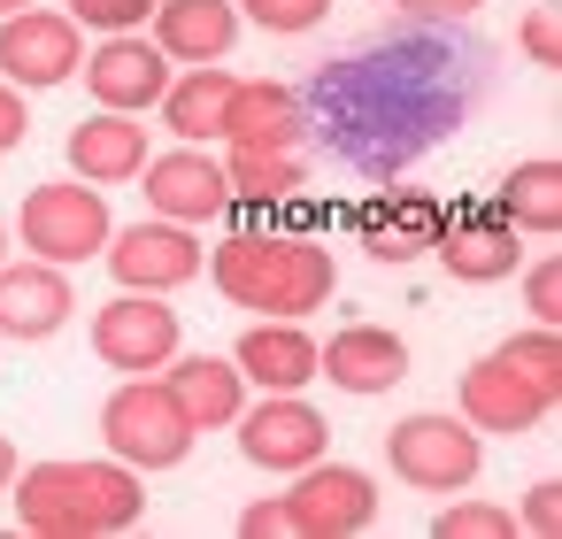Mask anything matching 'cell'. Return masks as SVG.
Listing matches in <instances>:
<instances>
[{
	"mask_svg": "<svg viewBox=\"0 0 562 539\" xmlns=\"http://www.w3.org/2000/svg\"><path fill=\"white\" fill-rule=\"evenodd\" d=\"M209 278L232 308L255 316H316L339 293V262L316 232H232L209 247Z\"/></svg>",
	"mask_w": 562,
	"mask_h": 539,
	"instance_id": "1",
	"label": "cell"
},
{
	"mask_svg": "<svg viewBox=\"0 0 562 539\" xmlns=\"http://www.w3.org/2000/svg\"><path fill=\"white\" fill-rule=\"evenodd\" d=\"M16 493V524L40 539H109L132 531L147 516V485L132 462H32L24 478H9Z\"/></svg>",
	"mask_w": 562,
	"mask_h": 539,
	"instance_id": "2",
	"label": "cell"
},
{
	"mask_svg": "<svg viewBox=\"0 0 562 539\" xmlns=\"http://www.w3.org/2000/svg\"><path fill=\"white\" fill-rule=\"evenodd\" d=\"M562 401V347H554V324H531L516 339H501L485 362L462 370V424L470 431H501V439H524L554 416Z\"/></svg>",
	"mask_w": 562,
	"mask_h": 539,
	"instance_id": "3",
	"label": "cell"
},
{
	"mask_svg": "<svg viewBox=\"0 0 562 539\" xmlns=\"http://www.w3.org/2000/svg\"><path fill=\"white\" fill-rule=\"evenodd\" d=\"M101 439H109L116 462H132L147 478V470H178L201 431L186 424V408H178V393L162 378H124L109 393V408H101Z\"/></svg>",
	"mask_w": 562,
	"mask_h": 539,
	"instance_id": "4",
	"label": "cell"
},
{
	"mask_svg": "<svg viewBox=\"0 0 562 539\" xmlns=\"http://www.w3.org/2000/svg\"><path fill=\"white\" fill-rule=\"evenodd\" d=\"M109 232H116V216H109L101 186H86V178L32 186V193H24V216H16V239H24V255H40V262H63V270L93 262V255L109 247Z\"/></svg>",
	"mask_w": 562,
	"mask_h": 539,
	"instance_id": "5",
	"label": "cell"
},
{
	"mask_svg": "<svg viewBox=\"0 0 562 539\" xmlns=\"http://www.w3.org/2000/svg\"><path fill=\"white\" fill-rule=\"evenodd\" d=\"M385 462H393V478L416 485V493H462V485L477 478L485 447H477V431H470L462 416L424 408V416H401V424L385 431Z\"/></svg>",
	"mask_w": 562,
	"mask_h": 539,
	"instance_id": "6",
	"label": "cell"
},
{
	"mask_svg": "<svg viewBox=\"0 0 562 539\" xmlns=\"http://www.w3.org/2000/svg\"><path fill=\"white\" fill-rule=\"evenodd\" d=\"M285 524H293L301 539H355V531H370V524H378V485H370V470L316 454L308 470H293Z\"/></svg>",
	"mask_w": 562,
	"mask_h": 539,
	"instance_id": "7",
	"label": "cell"
},
{
	"mask_svg": "<svg viewBox=\"0 0 562 539\" xmlns=\"http://www.w3.org/2000/svg\"><path fill=\"white\" fill-rule=\"evenodd\" d=\"M86 70V40L63 9H16L0 16V78L16 93H47V86H70Z\"/></svg>",
	"mask_w": 562,
	"mask_h": 539,
	"instance_id": "8",
	"label": "cell"
},
{
	"mask_svg": "<svg viewBox=\"0 0 562 539\" xmlns=\"http://www.w3.org/2000/svg\"><path fill=\"white\" fill-rule=\"evenodd\" d=\"M101 255H109V270H116L124 293H178V285H193V278L209 270L193 224H170V216H147V224L109 232Z\"/></svg>",
	"mask_w": 562,
	"mask_h": 539,
	"instance_id": "9",
	"label": "cell"
},
{
	"mask_svg": "<svg viewBox=\"0 0 562 539\" xmlns=\"http://www.w3.org/2000/svg\"><path fill=\"white\" fill-rule=\"evenodd\" d=\"M93 355L109 370H132V378L162 370L178 355V308L162 293H116V301H101L93 308Z\"/></svg>",
	"mask_w": 562,
	"mask_h": 539,
	"instance_id": "10",
	"label": "cell"
},
{
	"mask_svg": "<svg viewBox=\"0 0 562 539\" xmlns=\"http://www.w3.org/2000/svg\"><path fill=\"white\" fill-rule=\"evenodd\" d=\"M232 431H239V454H247L255 470H278V478L308 470V462L324 454V439H331V424H324L301 393H262L255 408L232 416Z\"/></svg>",
	"mask_w": 562,
	"mask_h": 539,
	"instance_id": "11",
	"label": "cell"
},
{
	"mask_svg": "<svg viewBox=\"0 0 562 539\" xmlns=\"http://www.w3.org/2000/svg\"><path fill=\"white\" fill-rule=\"evenodd\" d=\"M355 232H362V247H370V262H416V255H431L439 247V232H447V201L439 193H424V186H393V193H370L362 209H355Z\"/></svg>",
	"mask_w": 562,
	"mask_h": 539,
	"instance_id": "12",
	"label": "cell"
},
{
	"mask_svg": "<svg viewBox=\"0 0 562 539\" xmlns=\"http://www.w3.org/2000/svg\"><path fill=\"white\" fill-rule=\"evenodd\" d=\"M86 93H93L101 109H116V116H147V109L170 93V63H162L155 40L109 32V40L86 55Z\"/></svg>",
	"mask_w": 562,
	"mask_h": 539,
	"instance_id": "13",
	"label": "cell"
},
{
	"mask_svg": "<svg viewBox=\"0 0 562 539\" xmlns=\"http://www.w3.org/2000/svg\"><path fill=\"white\" fill-rule=\"evenodd\" d=\"M524 232L485 201V209H447V232H439V262H447V278L454 285H501V278H516L524 270V247H516Z\"/></svg>",
	"mask_w": 562,
	"mask_h": 539,
	"instance_id": "14",
	"label": "cell"
},
{
	"mask_svg": "<svg viewBox=\"0 0 562 539\" xmlns=\"http://www.w3.org/2000/svg\"><path fill=\"white\" fill-rule=\"evenodd\" d=\"M147 209L170 216V224H209L232 209V178L209 147H170V155H147Z\"/></svg>",
	"mask_w": 562,
	"mask_h": 539,
	"instance_id": "15",
	"label": "cell"
},
{
	"mask_svg": "<svg viewBox=\"0 0 562 539\" xmlns=\"http://www.w3.org/2000/svg\"><path fill=\"white\" fill-rule=\"evenodd\" d=\"M70 308H78V293H70L63 262H40V255L0 262V339H24V347L55 339L70 324Z\"/></svg>",
	"mask_w": 562,
	"mask_h": 539,
	"instance_id": "16",
	"label": "cell"
},
{
	"mask_svg": "<svg viewBox=\"0 0 562 539\" xmlns=\"http://www.w3.org/2000/svg\"><path fill=\"white\" fill-rule=\"evenodd\" d=\"M316 378H331L339 393L370 401V393H393L408 378V347L385 324H347V332H331V347H316Z\"/></svg>",
	"mask_w": 562,
	"mask_h": 539,
	"instance_id": "17",
	"label": "cell"
},
{
	"mask_svg": "<svg viewBox=\"0 0 562 539\" xmlns=\"http://www.w3.org/2000/svg\"><path fill=\"white\" fill-rule=\"evenodd\" d=\"M147 24H155L162 63H193V70L224 63L232 40H239V9H232V0H155Z\"/></svg>",
	"mask_w": 562,
	"mask_h": 539,
	"instance_id": "18",
	"label": "cell"
},
{
	"mask_svg": "<svg viewBox=\"0 0 562 539\" xmlns=\"http://www.w3.org/2000/svg\"><path fill=\"white\" fill-rule=\"evenodd\" d=\"M239 378L262 385V393H301L316 378V339L301 332V316H262L239 347H232Z\"/></svg>",
	"mask_w": 562,
	"mask_h": 539,
	"instance_id": "19",
	"label": "cell"
},
{
	"mask_svg": "<svg viewBox=\"0 0 562 539\" xmlns=\"http://www.w3.org/2000/svg\"><path fill=\"white\" fill-rule=\"evenodd\" d=\"M162 385L178 393V408H186L193 431H224L247 408V378H239L232 355H170L162 362Z\"/></svg>",
	"mask_w": 562,
	"mask_h": 539,
	"instance_id": "20",
	"label": "cell"
},
{
	"mask_svg": "<svg viewBox=\"0 0 562 539\" xmlns=\"http://www.w3.org/2000/svg\"><path fill=\"white\" fill-rule=\"evenodd\" d=\"M70 170H78L86 186H132V178L147 170V124H132V116H116V109L86 116V124L70 132Z\"/></svg>",
	"mask_w": 562,
	"mask_h": 539,
	"instance_id": "21",
	"label": "cell"
},
{
	"mask_svg": "<svg viewBox=\"0 0 562 539\" xmlns=\"http://www.w3.org/2000/svg\"><path fill=\"white\" fill-rule=\"evenodd\" d=\"M232 93H239V78H232L224 63H209V70H186V78H170V93H162L155 109H162V124H170L186 147H209V139H224Z\"/></svg>",
	"mask_w": 562,
	"mask_h": 539,
	"instance_id": "22",
	"label": "cell"
},
{
	"mask_svg": "<svg viewBox=\"0 0 562 539\" xmlns=\"http://www.w3.org/2000/svg\"><path fill=\"white\" fill-rule=\"evenodd\" d=\"M224 147H301V101L278 78H239L232 116H224Z\"/></svg>",
	"mask_w": 562,
	"mask_h": 539,
	"instance_id": "23",
	"label": "cell"
},
{
	"mask_svg": "<svg viewBox=\"0 0 562 539\" xmlns=\"http://www.w3.org/2000/svg\"><path fill=\"white\" fill-rule=\"evenodd\" d=\"M493 209H501L516 232H531V239H554V232H562V162H547V155L516 162V170L501 178Z\"/></svg>",
	"mask_w": 562,
	"mask_h": 539,
	"instance_id": "24",
	"label": "cell"
},
{
	"mask_svg": "<svg viewBox=\"0 0 562 539\" xmlns=\"http://www.w3.org/2000/svg\"><path fill=\"white\" fill-rule=\"evenodd\" d=\"M232 201H293L301 193V155L293 147H224Z\"/></svg>",
	"mask_w": 562,
	"mask_h": 539,
	"instance_id": "25",
	"label": "cell"
},
{
	"mask_svg": "<svg viewBox=\"0 0 562 539\" xmlns=\"http://www.w3.org/2000/svg\"><path fill=\"white\" fill-rule=\"evenodd\" d=\"M431 539H516V508H493V501H454L431 516Z\"/></svg>",
	"mask_w": 562,
	"mask_h": 539,
	"instance_id": "26",
	"label": "cell"
},
{
	"mask_svg": "<svg viewBox=\"0 0 562 539\" xmlns=\"http://www.w3.org/2000/svg\"><path fill=\"white\" fill-rule=\"evenodd\" d=\"M63 16H70V24H93V32L109 40V32H139V24L155 16V0H70Z\"/></svg>",
	"mask_w": 562,
	"mask_h": 539,
	"instance_id": "27",
	"label": "cell"
},
{
	"mask_svg": "<svg viewBox=\"0 0 562 539\" xmlns=\"http://www.w3.org/2000/svg\"><path fill=\"white\" fill-rule=\"evenodd\" d=\"M247 16L262 32H316L331 16V0H247Z\"/></svg>",
	"mask_w": 562,
	"mask_h": 539,
	"instance_id": "28",
	"label": "cell"
},
{
	"mask_svg": "<svg viewBox=\"0 0 562 539\" xmlns=\"http://www.w3.org/2000/svg\"><path fill=\"white\" fill-rule=\"evenodd\" d=\"M524 308H531V324H554L562 316V270H554V255H539L524 270Z\"/></svg>",
	"mask_w": 562,
	"mask_h": 539,
	"instance_id": "29",
	"label": "cell"
},
{
	"mask_svg": "<svg viewBox=\"0 0 562 539\" xmlns=\"http://www.w3.org/2000/svg\"><path fill=\"white\" fill-rule=\"evenodd\" d=\"M524 55H531L539 70H554V63H562V40H554V0H539V9L524 16Z\"/></svg>",
	"mask_w": 562,
	"mask_h": 539,
	"instance_id": "30",
	"label": "cell"
},
{
	"mask_svg": "<svg viewBox=\"0 0 562 539\" xmlns=\"http://www.w3.org/2000/svg\"><path fill=\"white\" fill-rule=\"evenodd\" d=\"M554 493H562V485H554V478H539V485H531V493H524V516H516V524H524V531H539V539H547V531H554V524H562V501H554Z\"/></svg>",
	"mask_w": 562,
	"mask_h": 539,
	"instance_id": "31",
	"label": "cell"
},
{
	"mask_svg": "<svg viewBox=\"0 0 562 539\" xmlns=\"http://www.w3.org/2000/svg\"><path fill=\"white\" fill-rule=\"evenodd\" d=\"M24 132H32V109H24V93L0 78V155L9 147H24Z\"/></svg>",
	"mask_w": 562,
	"mask_h": 539,
	"instance_id": "32",
	"label": "cell"
},
{
	"mask_svg": "<svg viewBox=\"0 0 562 539\" xmlns=\"http://www.w3.org/2000/svg\"><path fill=\"white\" fill-rule=\"evenodd\" d=\"M239 531H247V539H278V531H293V524H285V493H278V501H255V508L239 516Z\"/></svg>",
	"mask_w": 562,
	"mask_h": 539,
	"instance_id": "33",
	"label": "cell"
},
{
	"mask_svg": "<svg viewBox=\"0 0 562 539\" xmlns=\"http://www.w3.org/2000/svg\"><path fill=\"white\" fill-rule=\"evenodd\" d=\"M393 9H408V16H439V24H454V16H470L477 0H393Z\"/></svg>",
	"mask_w": 562,
	"mask_h": 539,
	"instance_id": "34",
	"label": "cell"
},
{
	"mask_svg": "<svg viewBox=\"0 0 562 539\" xmlns=\"http://www.w3.org/2000/svg\"><path fill=\"white\" fill-rule=\"evenodd\" d=\"M9 478H16V447L0 439V493H9Z\"/></svg>",
	"mask_w": 562,
	"mask_h": 539,
	"instance_id": "35",
	"label": "cell"
},
{
	"mask_svg": "<svg viewBox=\"0 0 562 539\" xmlns=\"http://www.w3.org/2000/svg\"><path fill=\"white\" fill-rule=\"evenodd\" d=\"M16 9H32V0H0V16H16Z\"/></svg>",
	"mask_w": 562,
	"mask_h": 539,
	"instance_id": "36",
	"label": "cell"
},
{
	"mask_svg": "<svg viewBox=\"0 0 562 539\" xmlns=\"http://www.w3.org/2000/svg\"><path fill=\"white\" fill-rule=\"evenodd\" d=\"M0 262H9V224H0Z\"/></svg>",
	"mask_w": 562,
	"mask_h": 539,
	"instance_id": "37",
	"label": "cell"
}]
</instances>
